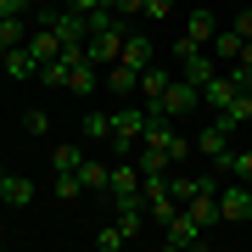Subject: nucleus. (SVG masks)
<instances>
[{
	"mask_svg": "<svg viewBox=\"0 0 252 252\" xmlns=\"http://www.w3.org/2000/svg\"><path fill=\"white\" fill-rule=\"evenodd\" d=\"M202 101H207V112H224L230 124H252V90H241L230 73H213L202 84Z\"/></svg>",
	"mask_w": 252,
	"mask_h": 252,
	"instance_id": "1",
	"label": "nucleus"
},
{
	"mask_svg": "<svg viewBox=\"0 0 252 252\" xmlns=\"http://www.w3.org/2000/svg\"><path fill=\"white\" fill-rule=\"evenodd\" d=\"M107 118H112V135H107L112 157H135V146H140V135H146V124H152V112H146V107H118V112H107Z\"/></svg>",
	"mask_w": 252,
	"mask_h": 252,
	"instance_id": "2",
	"label": "nucleus"
},
{
	"mask_svg": "<svg viewBox=\"0 0 252 252\" xmlns=\"http://www.w3.org/2000/svg\"><path fill=\"white\" fill-rule=\"evenodd\" d=\"M235 129H241V124H230L224 112H213V118L202 124V135H196V152H202L207 162H213V168H224V162H230V152H235V146H230V135H235Z\"/></svg>",
	"mask_w": 252,
	"mask_h": 252,
	"instance_id": "3",
	"label": "nucleus"
},
{
	"mask_svg": "<svg viewBox=\"0 0 252 252\" xmlns=\"http://www.w3.org/2000/svg\"><path fill=\"white\" fill-rule=\"evenodd\" d=\"M140 107L152 112V118H185V112H196V107H202V90H196L190 79H174L157 101H140Z\"/></svg>",
	"mask_w": 252,
	"mask_h": 252,
	"instance_id": "4",
	"label": "nucleus"
},
{
	"mask_svg": "<svg viewBox=\"0 0 252 252\" xmlns=\"http://www.w3.org/2000/svg\"><path fill=\"white\" fill-rule=\"evenodd\" d=\"M39 28H51L67 51H84V39H90V17H79V11H67V6L62 11L45 6V11H39Z\"/></svg>",
	"mask_w": 252,
	"mask_h": 252,
	"instance_id": "5",
	"label": "nucleus"
},
{
	"mask_svg": "<svg viewBox=\"0 0 252 252\" xmlns=\"http://www.w3.org/2000/svg\"><path fill=\"white\" fill-rule=\"evenodd\" d=\"M124 39H129V28H124V17H118L112 28H101V34L84 39V56H90L95 67H112V62H118V51H124Z\"/></svg>",
	"mask_w": 252,
	"mask_h": 252,
	"instance_id": "6",
	"label": "nucleus"
},
{
	"mask_svg": "<svg viewBox=\"0 0 252 252\" xmlns=\"http://www.w3.org/2000/svg\"><path fill=\"white\" fill-rule=\"evenodd\" d=\"M190 247H202V224L180 207V213L162 224V252H190Z\"/></svg>",
	"mask_w": 252,
	"mask_h": 252,
	"instance_id": "7",
	"label": "nucleus"
},
{
	"mask_svg": "<svg viewBox=\"0 0 252 252\" xmlns=\"http://www.w3.org/2000/svg\"><path fill=\"white\" fill-rule=\"evenodd\" d=\"M219 213H224V224H247L252 219V180L219 185Z\"/></svg>",
	"mask_w": 252,
	"mask_h": 252,
	"instance_id": "8",
	"label": "nucleus"
},
{
	"mask_svg": "<svg viewBox=\"0 0 252 252\" xmlns=\"http://www.w3.org/2000/svg\"><path fill=\"white\" fill-rule=\"evenodd\" d=\"M185 213L196 219L202 230H213V224H224V213H219V180H207V185L196 190V196L185 202Z\"/></svg>",
	"mask_w": 252,
	"mask_h": 252,
	"instance_id": "9",
	"label": "nucleus"
},
{
	"mask_svg": "<svg viewBox=\"0 0 252 252\" xmlns=\"http://www.w3.org/2000/svg\"><path fill=\"white\" fill-rule=\"evenodd\" d=\"M118 62H124V67H135V73H146V67L157 62V39L129 34V39H124V51H118Z\"/></svg>",
	"mask_w": 252,
	"mask_h": 252,
	"instance_id": "10",
	"label": "nucleus"
},
{
	"mask_svg": "<svg viewBox=\"0 0 252 252\" xmlns=\"http://www.w3.org/2000/svg\"><path fill=\"white\" fill-rule=\"evenodd\" d=\"M101 84H107L118 101H135V95H140V73H135V67H124V62H112L107 73H101Z\"/></svg>",
	"mask_w": 252,
	"mask_h": 252,
	"instance_id": "11",
	"label": "nucleus"
},
{
	"mask_svg": "<svg viewBox=\"0 0 252 252\" xmlns=\"http://www.w3.org/2000/svg\"><path fill=\"white\" fill-rule=\"evenodd\" d=\"M6 79H17V84H28V79H39V56L28 51V39L17 51H6Z\"/></svg>",
	"mask_w": 252,
	"mask_h": 252,
	"instance_id": "12",
	"label": "nucleus"
},
{
	"mask_svg": "<svg viewBox=\"0 0 252 252\" xmlns=\"http://www.w3.org/2000/svg\"><path fill=\"white\" fill-rule=\"evenodd\" d=\"M135 168H140V174H174V157L162 152V146H146V140H140V146H135Z\"/></svg>",
	"mask_w": 252,
	"mask_h": 252,
	"instance_id": "13",
	"label": "nucleus"
},
{
	"mask_svg": "<svg viewBox=\"0 0 252 252\" xmlns=\"http://www.w3.org/2000/svg\"><path fill=\"white\" fill-rule=\"evenodd\" d=\"M28 51H34V56H39V67H45V62H62V51H67V45L51 34V28H34V34H28Z\"/></svg>",
	"mask_w": 252,
	"mask_h": 252,
	"instance_id": "14",
	"label": "nucleus"
},
{
	"mask_svg": "<svg viewBox=\"0 0 252 252\" xmlns=\"http://www.w3.org/2000/svg\"><path fill=\"white\" fill-rule=\"evenodd\" d=\"M34 196H39V190L28 185L23 174H6V180H0V202H6V207H28Z\"/></svg>",
	"mask_w": 252,
	"mask_h": 252,
	"instance_id": "15",
	"label": "nucleus"
},
{
	"mask_svg": "<svg viewBox=\"0 0 252 252\" xmlns=\"http://www.w3.org/2000/svg\"><path fill=\"white\" fill-rule=\"evenodd\" d=\"M241 45H247V39L235 34V28H219V34L207 39V51H213V62H235V56H241Z\"/></svg>",
	"mask_w": 252,
	"mask_h": 252,
	"instance_id": "16",
	"label": "nucleus"
},
{
	"mask_svg": "<svg viewBox=\"0 0 252 252\" xmlns=\"http://www.w3.org/2000/svg\"><path fill=\"white\" fill-rule=\"evenodd\" d=\"M107 180H112V162H101V157H84L79 162V185L84 190H107Z\"/></svg>",
	"mask_w": 252,
	"mask_h": 252,
	"instance_id": "17",
	"label": "nucleus"
},
{
	"mask_svg": "<svg viewBox=\"0 0 252 252\" xmlns=\"http://www.w3.org/2000/svg\"><path fill=\"white\" fill-rule=\"evenodd\" d=\"M213 34H219V17H213V11H190V17H185V39H196V45H207Z\"/></svg>",
	"mask_w": 252,
	"mask_h": 252,
	"instance_id": "18",
	"label": "nucleus"
},
{
	"mask_svg": "<svg viewBox=\"0 0 252 252\" xmlns=\"http://www.w3.org/2000/svg\"><path fill=\"white\" fill-rule=\"evenodd\" d=\"M79 162H84V146H73V140L67 146H51V168L56 174H79Z\"/></svg>",
	"mask_w": 252,
	"mask_h": 252,
	"instance_id": "19",
	"label": "nucleus"
},
{
	"mask_svg": "<svg viewBox=\"0 0 252 252\" xmlns=\"http://www.w3.org/2000/svg\"><path fill=\"white\" fill-rule=\"evenodd\" d=\"M168 84H174V79H168V67H157V62H152V67L140 73V101H157Z\"/></svg>",
	"mask_w": 252,
	"mask_h": 252,
	"instance_id": "20",
	"label": "nucleus"
},
{
	"mask_svg": "<svg viewBox=\"0 0 252 252\" xmlns=\"http://www.w3.org/2000/svg\"><path fill=\"white\" fill-rule=\"evenodd\" d=\"M28 39V23L23 17H0V51H17Z\"/></svg>",
	"mask_w": 252,
	"mask_h": 252,
	"instance_id": "21",
	"label": "nucleus"
},
{
	"mask_svg": "<svg viewBox=\"0 0 252 252\" xmlns=\"http://www.w3.org/2000/svg\"><path fill=\"white\" fill-rule=\"evenodd\" d=\"M202 185H207V180H190V174H168V196H174V202H180V207H185L190 196H196V190H202Z\"/></svg>",
	"mask_w": 252,
	"mask_h": 252,
	"instance_id": "22",
	"label": "nucleus"
},
{
	"mask_svg": "<svg viewBox=\"0 0 252 252\" xmlns=\"http://www.w3.org/2000/svg\"><path fill=\"white\" fill-rule=\"evenodd\" d=\"M219 180H252V152H230V162L219 168Z\"/></svg>",
	"mask_w": 252,
	"mask_h": 252,
	"instance_id": "23",
	"label": "nucleus"
},
{
	"mask_svg": "<svg viewBox=\"0 0 252 252\" xmlns=\"http://www.w3.org/2000/svg\"><path fill=\"white\" fill-rule=\"evenodd\" d=\"M118 247H129V235H124V224L112 219V224H107V230L95 235V252H118Z\"/></svg>",
	"mask_w": 252,
	"mask_h": 252,
	"instance_id": "24",
	"label": "nucleus"
},
{
	"mask_svg": "<svg viewBox=\"0 0 252 252\" xmlns=\"http://www.w3.org/2000/svg\"><path fill=\"white\" fill-rule=\"evenodd\" d=\"M107 135H112V118H107V112H90V118H84V140H95V146H101Z\"/></svg>",
	"mask_w": 252,
	"mask_h": 252,
	"instance_id": "25",
	"label": "nucleus"
},
{
	"mask_svg": "<svg viewBox=\"0 0 252 252\" xmlns=\"http://www.w3.org/2000/svg\"><path fill=\"white\" fill-rule=\"evenodd\" d=\"M51 190H56V196H62V202H79V196H84L79 174H56V185H51Z\"/></svg>",
	"mask_w": 252,
	"mask_h": 252,
	"instance_id": "26",
	"label": "nucleus"
},
{
	"mask_svg": "<svg viewBox=\"0 0 252 252\" xmlns=\"http://www.w3.org/2000/svg\"><path fill=\"white\" fill-rule=\"evenodd\" d=\"M23 129H28L34 140H39V135H51V112H39V107H34V112H23Z\"/></svg>",
	"mask_w": 252,
	"mask_h": 252,
	"instance_id": "27",
	"label": "nucleus"
},
{
	"mask_svg": "<svg viewBox=\"0 0 252 252\" xmlns=\"http://www.w3.org/2000/svg\"><path fill=\"white\" fill-rule=\"evenodd\" d=\"M230 28H235L241 39H252V6H241V11H235V23H230Z\"/></svg>",
	"mask_w": 252,
	"mask_h": 252,
	"instance_id": "28",
	"label": "nucleus"
},
{
	"mask_svg": "<svg viewBox=\"0 0 252 252\" xmlns=\"http://www.w3.org/2000/svg\"><path fill=\"white\" fill-rule=\"evenodd\" d=\"M101 6H112V0H67V11H79V17H90V11H101Z\"/></svg>",
	"mask_w": 252,
	"mask_h": 252,
	"instance_id": "29",
	"label": "nucleus"
},
{
	"mask_svg": "<svg viewBox=\"0 0 252 252\" xmlns=\"http://www.w3.org/2000/svg\"><path fill=\"white\" fill-rule=\"evenodd\" d=\"M112 11H118V17H140L146 0H112Z\"/></svg>",
	"mask_w": 252,
	"mask_h": 252,
	"instance_id": "30",
	"label": "nucleus"
},
{
	"mask_svg": "<svg viewBox=\"0 0 252 252\" xmlns=\"http://www.w3.org/2000/svg\"><path fill=\"white\" fill-rule=\"evenodd\" d=\"M28 6H34V0H0V17H23Z\"/></svg>",
	"mask_w": 252,
	"mask_h": 252,
	"instance_id": "31",
	"label": "nucleus"
},
{
	"mask_svg": "<svg viewBox=\"0 0 252 252\" xmlns=\"http://www.w3.org/2000/svg\"><path fill=\"white\" fill-rule=\"evenodd\" d=\"M168 11H174V0H146V11H140V17H168Z\"/></svg>",
	"mask_w": 252,
	"mask_h": 252,
	"instance_id": "32",
	"label": "nucleus"
},
{
	"mask_svg": "<svg viewBox=\"0 0 252 252\" xmlns=\"http://www.w3.org/2000/svg\"><path fill=\"white\" fill-rule=\"evenodd\" d=\"M0 180H6V168H0Z\"/></svg>",
	"mask_w": 252,
	"mask_h": 252,
	"instance_id": "33",
	"label": "nucleus"
},
{
	"mask_svg": "<svg viewBox=\"0 0 252 252\" xmlns=\"http://www.w3.org/2000/svg\"><path fill=\"white\" fill-rule=\"evenodd\" d=\"M34 6H39V0H34Z\"/></svg>",
	"mask_w": 252,
	"mask_h": 252,
	"instance_id": "34",
	"label": "nucleus"
}]
</instances>
